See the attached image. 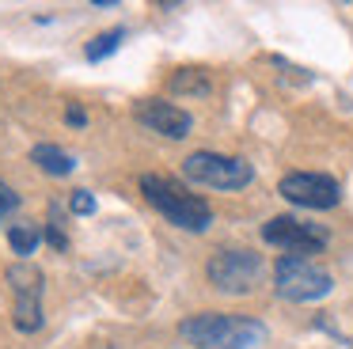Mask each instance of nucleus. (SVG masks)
Returning <instances> with one entry per match:
<instances>
[{"label": "nucleus", "instance_id": "obj_8", "mask_svg": "<svg viewBox=\"0 0 353 349\" xmlns=\"http://www.w3.org/2000/svg\"><path fill=\"white\" fill-rule=\"evenodd\" d=\"M277 194L300 209H334L342 201V186L319 171H289L277 182Z\"/></svg>", "mask_w": 353, "mask_h": 349}, {"label": "nucleus", "instance_id": "obj_3", "mask_svg": "<svg viewBox=\"0 0 353 349\" xmlns=\"http://www.w3.org/2000/svg\"><path fill=\"white\" fill-rule=\"evenodd\" d=\"M12 292V323L19 334H34L46 323V311H42V296H46V273L34 262H16L4 270Z\"/></svg>", "mask_w": 353, "mask_h": 349}, {"label": "nucleus", "instance_id": "obj_7", "mask_svg": "<svg viewBox=\"0 0 353 349\" xmlns=\"http://www.w3.org/2000/svg\"><path fill=\"white\" fill-rule=\"evenodd\" d=\"M262 239L270 243V247H281L285 255H319L323 247L330 243V232L323 224H312V220H300V217H270L266 224H262Z\"/></svg>", "mask_w": 353, "mask_h": 349}, {"label": "nucleus", "instance_id": "obj_12", "mask_svg": "<svg viewBox=\"0 0 353 349\" xmlns=\"http://www.w3.org/2000/svg\"><path fill=\"white\" fill-rule=\"evenodd\" d=\"M171 91L175 95H209L213 91V83H209V72L205 68H175V76H171Z\"/></svg>", "mask_w": 353, "mask_h": 349}, {"label": "nucleus", "instance_id": "obj_5", "mask_svg": "<svg viewBox=\"0 0 353 349\" xmlns=\"http://www.w3.org/2000/svg\"><path fill=\"white\" fill-rule=\"evenodd\" d=\"M262 270H266V266H262V255H254V250H247V247H224V250H216L205 266L209 285L224 296L251 292L262 281Z\"/></svg>", "mask_w": 353, "mask_h": 349}, {"label": "nucleus", "instance_id": "obj_4", "mask_svg": "<svg viewBox=\"0 0 353 349\" xmlns=\"http://www.w3.org/2000/svg\"><path fill=\"white\" fill-rule=\"evenodd\" d=\"M274 292L292 303H312V300H323V296L334 292V277L323 266H315L312 258L281 255L274 266Z\"/></svg>", "mask_w": 353, "mask_h": 349}, {"label": "nucleus", "instance_id": "obj_13", "mask_svg": "<svg viewBox=\"0 0 353 349\" xmlns=\"http://www.w3.org/2000/svg\"><path fill=\"white\" fill-rule=\"evenodd\" d=\"M125 42V30L122 27H110V30H103V34H95L92 42L84 46V57L88 61H107L110 53H118V46Z\"/></svg>", "mask_w": 353, "mask_h": 349}, {"label": "nucleus", "instance_id": "obj_10", "mask_svg": "<svg viewBox=\"0 0 353 349\" xmlns=\"http://www.w3.org/2000/svg\"><path fill=\"white\" fill-rule=\"evenodd\" d=\"M31 163H39V171L54 174V179H65V174L77 171V159H72L65 148H57V144H46V141L31 148Z\"/></svg>", "mask_w": 353, "mask_h": 349}, {"label": "nucleus", "instance_id": "obj_16", "mask_svg": "<svg viewBox=\"0 0 353 349\" xmlns=\"http://www.w3.org/2000/svg\"><path fill=\"white\" fill-rule=\"evenodd\" d=\"M19 209V194L8 186V182H0V220L8 217V212H16Z\"/></svg>", "mask_w": 353, "mask_h": 349}, {"label": "nucleus", "instance_id": "obj_11", "mask_svg": "<svg viewBox=\"0 0 353 349\" xmlns=\"http://www.w3.org/2000/svg\"><path fill=\"white\" fill-rule=\"evenodd\" d=\"M42 243V228L31 224V220H19V224H8V247L19 255V262H31V255Z\"/></svg>", "mask_w": 353, "mask_h": 349}, {"label": "nucleus", "instance_id": "obj_9", "mask_svg": "<svg viewBox=\"0 0 353 349\" xmlns=\"http://www.w3.org/2000/svg\"><path fill=\"white\" fill-rule=\"evenodd\" d=\"M133 118H137L145 129H152V133L168 137V141H183V137H190V129H194L190 114H186L183 106L168 103V99H141V103L133 106Z\"/></svg>", "mask_w": 353, "mask_h": 349}, {"label": "nucleus", "instance_id": "obj_15", "mask_svg": "<svg viewBox=\"0 0 353 349\" xmlns=\"http://www.w3.org/2000/svg\"><path fill=\"white\" fill-rule=\"evenodd\" d=\"M69 209L77 212V217H92V212H95V194H92V190H72Z\"/></svg>", "mask_w": 353, "mask_h": 349}, {"label": "nucleus", "instance_id": "obj_1", "mask_svg": "<svg viewBox=\"0 0 353 349\" xmlns=\"http://www.w3.org/2000/svg\"><path fill=\"white\" fill-rule=\"evenodd\" d=\"M190 346L198 349H254L266 341V326L247 315H224V311H198L179 326Z\"/></svg>", "mask_w": 353, "mask_h": 349}, {"label": "nucleus", "instance_id": "obj_2", "mask_svg": "<svg viewBox=\"0 0 353 349\" xmlns=\"http://www.w3.org/2000/svg\"><path fill=\"white\" fill-rule=\"evenodd\" d=\"M141 194H145V201L152 205L168 224L183 228V232H205V228L213 224L209 201L198 194H190L179 179H168V174H141Z\"/></svg>", "mask_w": 353, "mask_h": 349}, {"label": "nucleus", "instance_id": "obj_17", "mask_svg": "<svg viewBox=\"0 0 353 349\" xmlns=\"http://www.w3.org/2000/svg\"><path fill=\"white\" fill-rule=\"evenodd\" d=\"M65 121H69L72 129H80V126H84V121H88L84 106H80V103H69V110H65Z\"/></svg>", "mask_w": 353, "mask_h": 349}, {"label": "nucleus", "instance_id": "obj_14", "mask_svg": "<svg viewBox=\"0 0 353 349\" xmlns=\"http://www.w3.org/2000/svg\"><path fill=\"white\" fill-rule=\"evenodd\" d=\"M46 243L54 250H65L69 247V235H65V228H61V205H50V217H46Z\"/></svg>", "mask_w": 353, "mask_h": 349}, {"label": "nucleus", "instance_id": "obj_6", "mask_svg": "<svg viewBox=\"0 0 353 349\" xmlns=\"http://www.w3.org/2000/svg\"><path fill=\"white\" fill-rule=\"evenodd\" d=\"M183 174L198 186L213 190H243L251 186L254 167L239 156H224V152H190L183 159Z\"/></svg>", "mask_w": 353, "mask_h": 349}]
</instances>
